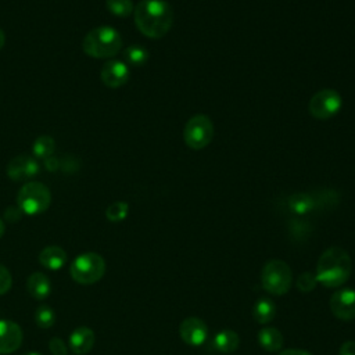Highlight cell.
<instances>
[{"label": "cell", "mask_w": 355, "mask_h": 355, "mask_svg": "<svg viewBox=\"0 0 355 355\" xmlns=\"http://www.w3.org/2000/svg\"><path fill=\"white\" fill-rule=\"evenodd\" d=\"M330 309L333 315L341 320L355 318V290L349 287L338 288L330 298Z\"/></svg>", "instance_id": "obj_9"}, {"label": "cell", "mask_w": 355, "mask_h": 355, "mask_svg": "<svg viewBox=\"0 0 355 355\" xmlns=\"http://www.w3.org/2000/svg\"><path fill=\"white\" fill-rule=\"evenodd\" d=\"M338 355H355V341H345L341 344Z\"/></svg>", "instance_id": "obj_29"}, {"label": "cell", "mask_w": 355, "mask_h": 355, "mask_svg": "<svg viewBox=\"0 0 355 355\" xmlns=\"http://www.w3.org/2000/svg\"><path fill=\"white\" fill-rule=\"evenodd\" d=\"M343 105L340 93L334 89H323L312 96L309 100V112L316 119H329L334 116Z\"/></svg>", "instance_id": "obj_8"}, {"label": "cell", "mask_w": 355, "mask_h": 355, "mask_svg": "<svg viewBox=\"0 0 355 355\" xmlns=\"http://www.w3.org/2000/svg\"><path fill=\"white\" fill-rule=\"evenodd\" d=\"M4 43H6V35H4V32L0 29V50L3 49Z\"/></svg>", "instance_id": "obj_31"}, {"label": "cell", "mask_w": 355, "mask_h": 355, "mask_svg": "<svg viewBox=\"0 0 355 355\" xmlns=\"http://www.w3.org/2000/svg\"><path fill=\"white\" fill-rule=\"evenodd\" d=\"M22 330L21 327L7 319H0V354H11L17 351L22 343Z\"/></svg>", "instance_id": "obj_12"}, {"label": "cell", "mask_w": 355, "mask_h": 355, "mask_svg": "<svg viewBox=\"0 0 355 355\" xmlns=\"http://www.w3.org/2000/svg\"><path fill=\"white\" fill-rule=\"evenodd\" d=\"M318 280H316V276L309 273V272H305V273H301L298 277H297V288L300 291H304V293H308V291H312L316 286Z\"/></svg>", "instance_id": "obj_26"}, {"label": "cell", "mask_w": 355, "mask_h": 355, "mask_svg": "<svg viewBox=\"0 0 355 355\" xmlns=\"http://www.w3.org/2000/svg\"><path fill=\"white\" fill-rule=\"evenodd\" d=\"M71 277L80 284H93L105 273V261L96 252L78 255L69 266Z\"/></svg>", "instance_id": "obj_5"}, {"label": "cell", "mask_w": 355, "mask_h": 355, "mask_svg": "<svg viewBox=\"0 0 355 355\" xmlns=\"http://www.w3.org/2000/svg\"><path fill=\"white\" fill-rule=\"evenodd\" d=\"M17 202L24 214L39 215L49 208L51 193L49 187L40 182H28L19 189Z\"/></svg>", "instance_id": "obj_4"}, {"label": "cell", "mask_w": 355, "mask_h": 355, "mask_svg": "<svg viewBox=\"0 0 355 355\" xmlns=\"http://www.w3.org/2000/svg\"><path fill=\"white\" fill-rule=\"evenodd\" d=\"M258 343L263 349L269 352H276L283 347L284 338L276 327H265L258 331Z\"/></svg>", "instance_id": "obj_17"}, {"label": "cell", "mask_w": 355, "mask_h": 355, "mask_svg": "<svg viewBox=\"0 0 355 355\" xmlns=\"http://www.w3.org/2000/svg\"><path fill=\"white\" fill-rule=\"evenodd\" d=\"M148 58V53L144 47L141 46H137V44H133V46H129L123 50V60H125V64H129V65H133V67H139V65H143Z\"/></svg>", "instance_id": "obj_21"}, {"label": "cell", "mask_w": 355, "mask_h": 355, "mask_svg": "<svg viewBox=\"0 0 355 355\" xmlns=\"http://www.w3.org/2000/svg\"><path fill=\"white\" fill-rule=\"evenodd\" d=\"M137 29L147 37L165 36L173 24V10L165 0H141L133 10Z\"/></svg>", "instance_id": "obj_1"}, {"label": "cell", "mask_w": 355, "mask_h": 355, "mask_svg": "<svg viewBox=\"0 0 355 355\" xmlns=\"http://www.w3.org/2000/svg\"><path fill=\"white\" fill-rule=\"evenodd\" d=\"M276 315V305L269 298H259L254 308H252V316L258 323H269L273 320Z\"/></svg>", "instance_id": "obj_19"}, {"label": "cell", "mask_w": 355, "mask_h": 355, "mask_svg": "<svg viewBox=\"0 0 355 355\" xmlns=\"http://www.w3.org/2000/svg\"><path fill=\"white\" fill-rule=\"evenodd\" d=\"M261 282L268 293L273 295H282L290 290L293 283V273L284 261L272 259L262 268Z\"/></svg>", "instance_id": "obj_6"}, {"label": "cell", "mask_w": 355, "mask_h": 355, "mask_svg": "<svg viewBox=\"0 0 355 355\" xmlns=\"http://www.w3.org/2000/svg\"><path fill=\"white\" fill-rule=\"evenodd\" d=\"M55 147V141L50 136H40L37 137L32 144V151L36 155V158L47 159Z\"/></svg>", "instance_id": "obj_22"}, {"label": "cell", "mask_w": 355, "mask_h": 355, "mask_svg": "<svg viewBox=\"0 0 355 355\" xmlns=\"http://www.w3.org/2000/svg\"><path fill=\"white\" fill-rule=\"evenodd\" d=\"M39 172V164L33 157L17 155L7 165V175L12 180H25Z\"/></svg>", "instance_id": "obj_13"}, {"label": "cell", "mask_w": 355, "mask_h": 355, "mask_svg": "<svg viewBox=\"0 0 355 355\" xmlns=\"http://www.w3.org/2000/svg\"><path fill=\"white\" fill-rule=\"evenodd\" d=\"M180 338L193 347L204 344L208 337V327L204 320L198 318H187L179 326Z\"/></svg>", "instance_id": "obj_10"}, {"label": "cell", "mask_w": 355, "mask_h": 355, "mask_svg": "<svg viewBox=\"0 0 355 355\" xmlns=\"http://www.w3.org/2000/svg\"><path fill=\"white\" fill-rule=\"evenodd\" d=\"M105 6L111 14L119 18L129 17L135 10L132 0H105Z\"/></svg>", "instance_id": "obj_23"}, {"label": "cell", "mask_w": 355, "mask_h": 355, "mask_svg": "<svg viewBox=\"0 0 355 355\" xmlns=\"http://www.w3.org/2000/svg\"><path fill=\"white\" fill-rule=\"evenodd\" d=\"M24 355H42L40 352H36V351H31V352H25Z\"/></svg>", "instance_id": "obj_33"}, {"label": "cell", "mask_w": 355, "mask_h": 355, "mask_svg": "<svg viewBox=\"0 0 355 355\" xmlns=\"http://www.w3.org/2000/svg\"><path fill=\"white\" fill-rule=\"evenodd\" d=\"M4 234V222L1 220V218H0V237Z\"/></svg>", "instance_id": "obj_32"}, {"label": "cell", "mask_w": 355, "mask_h": 355, "mask_svg": "<svg viewBox=\"0 0 355 355\" xmlns=\"http://www.w3.org/2000/svg\"><path fill=\"white\" fill-rule=\"evenodd\" d=\"M279 355H312L311 352L308 351H304V349H284L282 351Z\"/></svg>", "instance_id": "obj_30"}, {"label": "cell", "mask_w": 355, "mask_h": 355, "mask_svg": "<svg viewBox=\"0 0 355 355\" xmlns=\"http://www.w3.org/2000/svg\"><path fill=\"white\" fill-rule=\"evenodd\" d=\"M26 288L35 300H44L51 291V283L44 273L35 272L28 277Z\"/></svg>", "instance_id": "obj_16"}, {"label": "cell", "mask_w": 355, "mask_h": 355, "mask_svg": "<svg viewBox=\"0 0 355 355\" xmlns=\"http://www.w3.org/2000/svg\"><path fill=\"white\" fill-rule=\"evenodd\" d=\"M39 262L50 270H58L67 262V252L58 245H49L40 251Z\"/></svg>", "instance_id": "obj_15"}, {"label": "cell", "mask_w": 355, "mask_h": 355, "mask_svg": "<svg viewBox=\"0 0 355 355\" xmlns=\"http://www.w3.org/2000/svg\"><path fill=\"white\" fill-rule=\"evenodd\" d=\"M128 212H129V205L123 201H116V202H112L111 205H108V208L105 211V216L111 222H121L126 218Z\"/></svg>", "instance_id": "obj_25"}, {"label": "cell", "mask_w": 355, "mask_h": 355, "mask_svg": "<svg viewBox=\"0 0 355 355\" xmlns=\"http://www.w3.org/2000/svg\"><path fill=\"white\" fill-rule=\"evenodd\" d=\"M82 47L90 57L111 58L121 51L122 37L112 26H97L86 33Z\"/></svg>", "instance_id": "obj_3"}, {"label": "cell", "mask_w": 355, "mask_h": 355, "mask_svg": "<svg viewBox=\"0 0 355 355\" xmlns=\"http://www.w3.org/2000/svg\"><path fill=\"white\" fill-rule=\"evenodd\" d=\"M315 207H316L315 198L305 193H297V194L291 196L288 200L290 211H293L294 214H298V215H305V214L311 212Z\"/></svg>", "instance_id": "obj_20"}, {"label": "cell", "mask_w": 355, "mask_h": 355, "mask_svg": "<svg viewBox=\"0 0 355 355\" xmlns=\"http://www.w3.org/2000/svg\"><path fill=\"white\" fill-rule=\"evenodd\" d=\"M240 344V337L236 331L230 330V329H225L220 330L215 337H214V345L218 351L225 352V354H230L234 352L239 348Z\"/></svg>", "instance_id": "obj_18"}, {"label": "cell", "mask_w": 355, "mask_h": 355, "mask_svg": "<svg viewBox=\"0 0 355 355\" xmlns=\"http://www.w3.org/2000/svg\"><path fill=\"white\" fill-rule=\"evenodd\" d=\"M49 349L53 355H68V348H67L64 340H61L58 337H54L50 340Z\"/></svg>", "instance_id": "obj_28"}, {"label": "cell", "mask_w": 355, "mask_h": 355, "mask_svg": "<svg viewBox=\"0 0 355 355\" xmlns=\"http://www.w3.org/2000/svg\"><path fill=\"white\" fill-rule=\"evenodd\" d=\"M11 284H12V277L10 270L0 263V295L6 294L11 288Z\"/></svg>", "instance_id": "obj_27"}, {"label": "cell", "mask_w": 355, "mask_h": 355, "mask_svg": "<svg viewBox=\"0 0 355 355\" xmlns=\"http://www.w3.org/2000/svg\"><path fill=\"white\" fill-rule=\"evenodd\" d=\"M33 318H35V323L40 329H49L55 322V313H54V311L49 305L37 306L36 311H35Z\"/></svg>", "instance_id": "obj_24"}, {"label": "cell", "mask_w": 355, "mask_h": 355, "mask_svg": "<svg viewBox=\"0 0 355 355\" xmlns=\"http://www.w3.org/2000/svg\"><path fill=\"white\" fill-rule=\"evenodd\" d=\"M351 257L341 247H330L318 259L316 280L324 287L334 288L344 284L351 275Z\"/></svg>", "instance_id": "obj_2"}, {"label": "cell", "mask_w": 355, "mask_h": 355, "mask_svg": "<svg viewBox=\"0 0 355 355\" xmlns=\"http://www.w3.org/2000/svg\"><path fill=\"white\" fill-rule=\"evenodd\" d=\"M94 340H96L94 331L90 327L80 326L71 333V336L68 338V344L73 354L83 355V354H87L93 348Z\"/></svg>", "instance_id": "obj_14"}, {"label": "cell", "mask_w": 355, "mask_h": 355, "mask_svg": "<svg viewBox=\"0 0 355 355\" xmlns=\"http://www.w3.org/2000/svg\"><path fill=\"white\" fill-rule=\"evenodd\" d=\"M214 137V123L204 114L193 115L184 125L183 139L187 147L201 150L207 147Z\"/></svg>", "instance_id": "obj_7"}, {"label": "cell", "mask_w": 355, "mask_h": 355, "mask_svg": "<svg viewBox=\"0 0 355 355\" xmlns=\"http://www.w3.org/2000/svg\"><path fill=\"white\" fill-rule=\"evenodd\" d=\"M100 78L107 87H121L129 79V68L123 61L110 60L103 65Z\"/></svg>", "instance_id": "obj_11"}]
</instances>
